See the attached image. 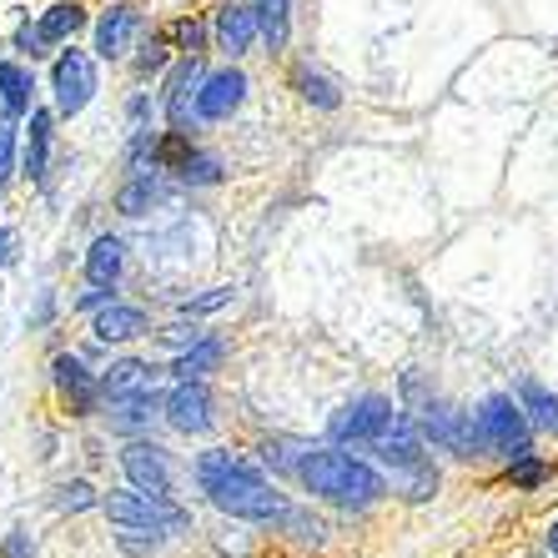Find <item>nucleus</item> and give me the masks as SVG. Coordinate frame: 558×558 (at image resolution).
<instances>
[{
    "label": "nucleus",
    "mask_w": 558,
    "mask_h": 558,
    "mask_svg": "<svg viewBox=\"0 0 558 558\" xmlns=\"http://www.w3.org/2000/svg\"><path fill=\"white\" fill-rule=\"evenodd\" d=\"M196 483H202V494H207L221 513H232V519L272 523V519L287 513L282 494H277L272 483L232 453H202L196 458Z\"/></svg>",
    "instance_id": "1"
},
{
    "label": "nucleus",
    "mask_w": 558,
    "mask_h": 558,
    "mask_svg": "<svg viewBox=\"0 0 558 558\" xmlns=\"http://www.w3.org/2000/svg\"><path fill=\"white\" fill-rule=\"evenodd\" d=\"M298 473L317 498L342 504V508H367V504H377V494H383V478L348 453H307V463H302Z\"/></svg>",
    "instance_id": "2"
},
{
    "label": "nucleus",
    "mask_w": 558,
    "mask_h": 558,
    "mask_svg": "<svg viewBox=\"0 0 558 558\" xmlns=\"http://www.w3.org/2000/svg\"><path fill=\"white\" fill-rule=\"evenodd\" d=\"M367 448H377V458L392 468V478L403 483V494L428 498L433 488H438V473H433V463L423 458V442H417V423H413L408 413L392 417V428L383 433L377 442H367Z\"/></svg>",
    "instance_id": "3"
},
{
    "label": "nucleus",
    "mask_w": 558,
    "mask_h": 558,
    "mask_svg": "<svg viewBox=\"0 0 558 558\" xmlns=\"http://www.w3.org/2000/svg\"><path fill=\"white\" fill-rule=\"evenodd\" d=\"M106 513H111V523L136 529V533H186L192 529V513H182V508L161 494H142V488H136V494H111L106 498Z\"/></svg>",
    "instance_id": "4"
},
{
    "label": "nucleus",
    "mask_w": 558,
    "mask_h": 558,
    "mask_svg": "<svg viewBox=\"0 0 558 558\" xmlns=\"http://www.w3.org/2000/svg\"><path fill=\"white\" fill-rule=\"evenodd\" d=\"M478 438H483V448H494V453L513 458V463L533 453V433H529L523 408H513V398H498V392L478 408Z\"/></svg>",
    "instance_id": "5"
},
{
    "label": "nucleus",
    "mask_w": 558,
    "mask_h": 558,
    "mask_svg": "<svg viewBox=\"0 0 558 558\" xmlns=\"http://www.w3.org/2000/svg\"><path fill=\"white\" fill-rule=\"evenodd\" d=\"M417 428L428 433L438 448H448V453H458V458H473V448H483L478 417L458 413V408H448V403H428V408H423Z\"/></svg>",
    "instance_id": "6"
},
{
    "label": "nucleus",
    "mask_w": 558,
    "mask_h": 558,
    "mask_svg": "<svg viewBox=\"0 0 558 558\" xmlns=\"http://www.w3.org/2000/svg\"><path fill=\"white\" fill-rule=\"evenodd\" d=\"M392 417H398V408H392L388 398H357V403H348L338 417H332V438L338 442H377L392 428Z\"/></svg>",
    "instance_id": "7"
},
{
    "label": "nucleus",
    "mask_w": 558,
    "mask_h": 558,
    "mask_svg": "<svg viewBox=\"0 0 558 558\" xmlns=\"http://www.w3.org/2000/svg\"><path fill=\"white\" fill-rule=\"evenodd\" d=\"M56 106H61L65 117H76V111H86V101L96 96V65L86 51H65L61 61H56Z\"/></svg>",
    "instance_id": "8"
},
{
    "label": "nucleus",
    "mask_w": 558,
    "mask_h": 558,
    "mask_svg": "<svg viewBox=\"0 0 558 558\" xmlns=\"http://www.w3.org/2000/svg\"><path fill=\"white\" fill-rule=\"evenodd\" d=\"M121 468H126V478L142 488V494H161L171 498V463L161 448H146V442H131L126 453H121Z\"/></svg>",
    "instance_id": "9"
},
{
    "label": "nucleus",
    "mask_w": 558,
    "mask_h": 558,
    "mask_svg": "<svg viewBox=\"0 0 558 558\" xmlns=\"http://www.w3.org/2000/svg\"><path fill=\"white\" fill-rule=\"evenodd\" d=\"M167 423L177 433H207L211 428V392L202 388V377L182 383V388L167 398Z\"/></svg>",
    "instance_id": "10"
},
{
    "label": "nucleus",
    "mask_w": 558,
    "mask_h": 558,
    "mask_svg": "<svg viewBox=\"0 0 558 558\" xmlns=\"http://www.w3.org/2000/svg\"><path fill=\"white\" fill-rule=\"evenodd\" d=\"M242 96H247V76H242V71H217V76L202 81V96H196V117H207V121L232 117L236 106H242Z\"/></svg>",
    "instance_id": "11"
},
{
    "label": "nucleus",
    "mask_w": 558,
    "mask_h": 558,
    "mask_svg": "<svg viewBox=\"0 0 558 558\" xmlns=\"http://www.w3.org/2000/svg\"><path fill=\"white\" fill-rule=\"evenodd\" d=\"M136 31H142V11H136V5H111V11L101 15V26H96V51H101L106 61H121V56L131 51Z\"/></svg>",
    "instance_id": "12"
},
{
    "label": "nucleus",
    "mask_w": 558,
    "mask_h": 558,
    "mask_svg": "<svg viewBox=\"0 0 558 558\" xmlns=\"http://www.w3.org/2000/svg\"><path fill=\"white\" fill-rule=\"evenodd\" d=\"M202 61L196 56H186L182 61V71L171 76V96H167V117H171V126H186V117H192V106H196V96H202Z\"/></svg>",
    "instance_id": "13"
},
{
    "label": "nucleus",
    "mask_w": 558,
    "mask_h": 558,
    "mask_svg": "<svg viewBox=\"0 0 558 558\" xmlns=\"http://www.w3.org/2000/svg\"><path fill=\"white\" fill-rule=\"evenodd\" d=\"M257 15L247 11V5H221L217 11V40H221V51H252V40H257Z\"/></svg>",
    "instance_id": "14"
},
{
    "label": "nucleus",
    "mask_w": 558,
    "mask_h": 558,
    "mask_svg": "<svg viewBox=\"0 0 558 558\" xmlns=\"http://www.w3.org/2000/svg\"><path fill=\"white\" fill-rule=\"evenodd\" d=\"M142 332H146V317L136 307H121V302H111L96 317V338L101 342H126V338H142Z\"/></svg>",
    "instance_id": "15"
},
{
    "label": "nucleus",
    "mask_w": 558,
    "mask_h": 558,
    "mask_svg": "<svg viewBox=\"0 0 558 558\" xmlns=\"http://www.w3.org/2000/svg\"><path fill=\"white\" fill-rule=\"evenodd\" d=\"M0 106H5V117H26L31 111V71L26 65H15V61L0 65Z\"/></svg>",
    "instance_id": "16"
},
{
    "label": "nucleus",
    "mask_w": 558,
    "mask_h": 558,
    "mask_svg": "<svg viewBox=\"0 0 558 558\" xmlns=\"http://www.w3.org/2000/svg\"><path fill=\"white\" fill-rule=\"evenodd\" d=\"M106 398H136V392H151V367L146 363H117L101 377Z\"/></svg>",
    "instance_id": "17"
},
{
    "label": "nucleus",
    "mask_w": 558,
    "mask_h": 558,
    "mask_svg": "<svg viewBox=\"0 0 558 558\" xmlns=\"http://www.w3.org/2000/svg\"><path fill=\"white\" fill-rule=\"evenodd\" d=\"M81 26H86V11H81L76 0H61V5H51V11L40 15V36H46V46H51V40H71Z\"/></svg>",
    "instance_id": "18"
},
{
    "label": "nucleus",
    "mask_w": 558,
    "mask_h": 558,
    "mask_svg": "<svg viewBox=\"0 0 558 558\" xmlns=\"http://www.w3.org/2000/svg\"><path fill=\"white\" fill-rule=\"evenodd\" d=\"M86 277H92L96 287H111L121 277V242L117 236H96L92 257H86Z\"/></svg>",
    "instance_id": "19"
},
{
    "label": "nucleus",
    "mask_w": 558,
    "mask_h": 558,
    "mask_svg": "<svg viewBox=\"0 0 558 558\" xmlns=\"http://www.w3.org/2000/svg\"><path fill=\"white\" fill-rule=\"evenodd\" d=\"M221 352H227V348H221V338H202L192 352H182V357H177V367H171V373L182 377V383H192V377L211 373V367L221 363Z\"/></svg>",
    "instance_id": "20"
},
{
    "label": "nucleus",
    "mask_w": 558,
    "mask_h": 558,
    "mask_svg": "<svg viewBox=\"0 0 558 558\" xmlns=\"http://www.w3.org/2000/svg\"><path fill=\"white\" fill-rule=\"evenodd\" d=\"M56 383L65 388V398H76L81 413H92L96 388H92V377H86V367H81L76 357H61V363H56Z\"/></svg>",
    "instance_id": "21"
},
{
    "label": "nucleus",
    "mask_w": 558,
    "mask_h": 558,
    "mask_svg": "<svg viewBox=\"0 0 558 558\" xmlns=\"http://www.w3.org/2000/svg\"><path fill=\"white\" fill-rule=\"evenodd\" d=\"M46 151H51V117L31 111V146H26V177L40 182L46 177Z\"/></svg>",
    "instance_id": "22"
},
{
    "label": "nucleus",
    "mask_w": 558,
    "mask_h": 558,
    "mask_svg": "<svg viewBox=\"0 0 558 558\" xmlns=\"http://www.w3.org/2000/svg\"><path fill=\"white\" fill-rule=\"evenodd\" d=\"M156 417V392H136V398H111V423L117 428H146Z\"/></svg>",
    "instance_id": "23"
},
{
    "label": "nucleus",
    "mask_w": 558,
    "mask_h": 558,
    "mask_svg": "<svg viewBox=\"0 0 558 558\" xmlns=\"http://www.w3.org/2000/svg\"><path fill=\"white\" fill-rule=\"evenodd\" d=\"M257 26H262V36H267V46L282 51L287 46V0H257Z\"/></svg>",
    "instance_id": "24"
},
{
    "label": "nucleus",
    "mask_w": 558,
    "mask_h": 558,
    "mask_svg": "<svg viewBox=\"0 0 558 558\" xmlns=\"http://www.w3.org/2000/svg\"><path fill=\"white\" fill-rule=\"evenodd\" d=\"M523 408L533 413V423L548 433H558V398L548 388H538V383H523Z\"/></svg>",
    "instance_id": "25"
},
{
    "label": "nucleus",
    "mask_w": 558,
    "mask_h": 558,
    "mask_svg": "<svg viewBox=\"0 0 558 558\" xmlns=\"http://www.w3.org/2000/svg\"><path fill=\"white\" fill-rule=\"evenodd\" d=\"M156 196H161V182H156V177H146V171H142V177H136V182H131L126 192L117 196V207L126 211V217H142V211L151 207Z\"/></svg>",
    "instance_id": "26"
},
{
    "label": "nucleus",
    "mask_w": 558,
    "mask_h": 558,
    "mask_svg": "<svg viewBox=\"0 0 558 558\" xmlns=\"http://www.w3.org/2000/svg\"><path fill=\"white\" fill-rule=\"evenodd\" d=\"M298 86H302V96H307V101L327 106V111H332V106H338V92H332V81H323V76H312L307 65H302V71H298Z\"/></svg>",
    "instance_id": "27"
},
{
    "label": "nucleus",
    "mask_w": 558,
    "mask_h": 558,
    "mask_svg": "<svg viewBox=\"0 0 558 558\" xmlns=\"http://www.w3.org/2000/svg\"><path fill=\"white\" fill-rule=\"evenodd\" d=\"M182 177H186V182H196V186H207V182H217V177H221V161H217V156H186Z\"/></svg>",
    "instance_id": "28"
},
{
    "label": "nucleus",
    "mask_w": 558,
    "mask_h": 558,
    "mask_svg": "<svg viewBox=\"0 0 558 558\" xmlns=\"http://www.w3.org/2000/svg\"><path fill=\"white\" fill-rule=\"evenodd\" d=\"M544 478H548V463H538V458H519V468H513V483H519V488H538Z\"/></svg>",
    "instance_id": "29"
},
{
    "label": "nucleus",
    "mask_w": 558,
    "mask_h": 558,
    "mask_svg": "<svg viewBox=\"0 0 558 558\" xmlns=\"http://www.w3.org/2000/svg\"><path fill=\"white\" fill-rule=\"evenodd\" d=\"M232 302V287H211L207 298H192V302H182V312L192 317V312H217V307H227Z\"/></svg>",
    "instance_id": "30"
},
{
    "label": "nucleus",
    "mask_w": 558,
    "mask_h": 558,
    "mask_svg": "<svg viewBox=\"0 0 558 558\" xmlns=\"http://www.w3.org/2000/svg\"><path fill=\"white\" fill-rule=\"evenodd\" d=\"M11 156H15V131L11 121H0V192H5V177H11Z\"/></svg>",
    "instance_id": "31"
},
{
    "label": "nucleus",
    "mask_w": 558,
    "mask_h": 558,
    "mask_svg": "<svg viewBox=\"0 0 558 558\" xmlns=\"http://www.w3.org/2000/svg\"><path fill=\"white\" fill-rule=\"evenodd\" d=\"M92 504H96L92 483H65V488H61V508H76V513H81V508H92Z\"/></svg>",
    "instance_id": "32"
},
{
    "label": "nucleus",
    "mask_w": 558,
    "mask_h": 558,
    "mask_svg": "<svg viewBox=\"0 0 558 558\" xmlns=\"http://www.w3.org/2000/svg\"><path fill=\"white\" fill-rule=\"evenodd\" d=\"M0 558H31L26 533H11V544H5V554H0Z\"/></svg>",
    "instance_id": "33"
},
{
    "label": "nucleus",
    "mask_w": 558,
    "mask_h": 558,
    "mask_svg": "<svg viewBox=\"0 0 558 558\" xmlns=\"http://www.w3.org/2000/svg\"><path fill=\"white\" fill-rule=\"evenodd\" d=\"M161 51H167V46H151V51L142 56V71H151V65H161V61H167V56H161Z\"/></svg>",
    "instance_id": "34"
},
{
    "label": "nucleus",
    "mask_w": 558,
    "mask_h": 558,
    "mask_svg": "<svg viewBox=\"0 0 558 558\" xmlns=\"http://www.w3.org/2000/svg\"><path fill=\"white\" fill-rule=\"evenodd\" d=\"M182 40H186V51H192L196 40H202V26H182Z\"/></svg>",
    "instance_id": "35"
},
{
    "label": "nucleus",
    "mask_w": 558,
    "mask_h": 558,
    "mask_svg": "<svg viewBox=\"0 0 558 558\" xmlns=\"http://www.w3.org/2000/svg\"><path fill=\"white\" fill-rule=\"evenodd\" d=\"M11 257V232H0V262Z\"/></svg>",
    "instance_id": "36"
},
{
    "label": "nucleus",
    "mask_w": 558,
    "mask_h": 558,
    "mask_svg": "<svg viewBox=\"0 0 558 558\" xmlns=\"http://www.w3.org/2000/svg\"><path fill=\"white\" fill-rule=\"evenodd\" d=\"M548 548H554V558H558V523L548 529Z\"/></svg>",
    "instance_id": "37"
}]
</instances>
